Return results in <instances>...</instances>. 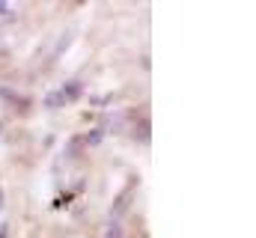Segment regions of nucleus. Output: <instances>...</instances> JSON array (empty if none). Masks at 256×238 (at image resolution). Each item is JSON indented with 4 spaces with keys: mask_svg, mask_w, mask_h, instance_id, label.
Returning a JSON list of instances; mask_svg holds the SVG:
<instances>
[{
    "mask_svg": "<svg viewBox=\"0 0 256 238\" xmlns=\"http://www.w3.org/2000/svg\"><path fill=\"white\" fill-rule=\"evenodd\" d=\"M0 12H9V3H0Z\"/></svg>",
    "mask_w": 256,
    "mask_h": 238,
    "instance_id": "obj_8",
    "label": "nucleus"
},
{
    "mask_svg": "<svg viewBox=\"0 0 256 238\" xmlns=\"http://www.w3.org/2000/svg\"><path fill=\"white\" fill-rule=\"evenodd\" d=\"M60 92H63L66 104H68V102H78L80 92H84V84H80V80H66L63 86H60Z\"/></svg>",
    "mask_w": 256,
    "mask_h": 238,
    "instance_id": "obj_2",
    "label": "nucleus"
},
{
    "mask_svg": "<svg viewBox=\"0 0 256 238\" xmlns=\"http://www.w3.org/2000/svg\"><path fill=\"white\" fill-rule=\"evenodd\" d=\"M98 238H126V230H122V224H116V220H108Z\"/></svg>",
    "mask_w": 256,
    "mask_h": 238,
    "instance_id": "obj_4",
    "label": "nucleus"
},
{
    "mask_svg": "<svg viewBox=\"0 0 256 238\" xmlns=\"http://www.w3.org/2000/svg\"><path fill=\"white\" fill-rule=\"evenodd\" d=\"M0 208H3V190H0Z\"/></svg>",
    "mask_w": 256,
    "mask_h": 238,
    "instance_id": "obj_9",
    "label": "nucleus"
},
{
    "mask_svg": "<svg viewBox=\"0 0 256 238\" xmlns=\"http://www.w3.org/2000/svg\"><path fill=\"white\" fill-rule=\"evenodd\" d=\"M0 238H9V226L6 224H0Z\"/></svg>",
    "mask_w": 256,
    "mask_h": 238,
    "instance_id": "obj_7",
    "label": "nucleus"
},
{
    "mask_svg": "<svg viewBox=\"0 0 256 238\" xmlns=\"http://www.w3.org/2000/svg\"><path fill=\"white\" fill-rule=\"evenodd\" d=\"M149 137V119H137V128H134V140H146Z\"/></svg>",
    "mask_w": 256,
    "mask_h": 238,
    "instance_id": "obj_5",
    "label": "nucleus"
},
{
    "mask_svg": "<svg viewBox=\"0 0 256 238\" xmlns=\"http://www.w3.org/2000/svg\"><path fill=\"white\" fill-rule=\"evenodd\" d=\"M45 108H48V110H60V108H66L63 92H60V90H51V92L45 96Z\"/></svg>",
    "mask_w": 256,
    "mask_h": 238,
    "instance_id": "obj_3",
    "label": "nucleus"
},
{
    "mask_svg": "<svg viewBox=\"0 0 256 238\" xmlns=\"http://www.w3.org/2000/svg\"><path fill=\"white\" fill-rule=\"evenodd\" d=\"M0 98H3L6 104H12L15 110H27V108H30V98H21V92H15V90H9V86H0Z\"/></svg>",
    "mask_w": 256,
    "mask_h": 238,
    "instance_id": "obj_1",
    "label": "nucleus"
},
{
    "mask_svg": "<svg viewBox=\"0 0 256 238\" xmlns=\"http://www.w3.org/2000/svg\"><path fill=\"white\" fill-rule=\"evenodd\" d=\"M102 137H104V128H102V125H98V128H96V131H90V134H86V143H90V146H96V143H98V140H102Z\"/></svg>",
    "mask_w": 256,
    "mask_h": 238,
    "instance_id": "obj_6",
    "label": "nucleus"
}]
</instances>
